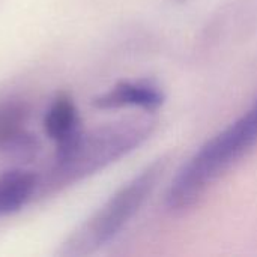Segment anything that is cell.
I'll list each match as a JSON object with an SVG mask.
<instances>
[{"instance_id":"6da1fadb","label":"cell","mask_w":257,"mask_h":257,"mask_svg":"<svg viewBox=\"0 0 257 257\" xmlns=\"http://www.w3.org/2000/svg\"><path fill=\"white\" fill-rule=\"evenodd\" d=\"M157 119L136 116L81 130L69 143L56 148L51 167L39 178V196L62 191L96 175L140 148L155 131Z\"/></svg>"},{"instance_id":"7a4b0ae2","label":"cell","mask_w":257,"mask_h":257,"mask_svg":"<svg viewBox=\"0 0 257 257\" xmlns=\"http://www.w3.org/2000/svg\"><path fill=\"white\" fill-rule=\"evenodd\" d=\"M257 143V99L236 120L211 137L176 172L166 206L173 214L191 209L209 187Z\"/></svg>"},{"instance_id":"3957f363","label":"cell","mask_w":257,"mask_h":257,"mask_svg":"<svg viewBox=\"0 0 257 257\" xmlns=\"http://www.w3.org/2000/svg\"><path fill=\"white\" fill-rule=\"evenodd\" d=\"M167 164L169 160L161 157L134 175L66 238L57 256H90L110 244L155 191L167 170Z\"/></svg>"},{"instance_id":"277c9868","label":"cell","mask_w":257,"mask_h":257,"mask_svg":"<svg viewBox=\"0 0 257 257\" xmlns=\"http://www.w3.org/2000/svg\"><path fill=\"white\" fill-rule=\"evenodd\" d=\"M32 108L27 101L9 96L0 99V155L21 164L36 160L41 143L29 130Z\"/></svg>"},{"instance_id":"5b68a950","label":"cell","mask_w":257,"mask_h":257,"mask_svg":"<svg viewBox=\"0 0 257 257\" xmlns=\"http://www.w3.org/2000/svg\"><path fill=\"white\" fill-rule=\"evenodd\" d=\"M166 101L163 89L152 80H123L92 99L98 110L142 108L146 113L157 111Z\"/></svg>"},{"instance_id":"8992f818","label":"cell","mask_w":257,"mask_h":257,"mask_svg":"<svg viewBox=\"0 0 257 257\" xmlns=\"http://www.w3.org/2000/svg\"><path fill=\"white\" fill-rule=\"evenodd\" d=\"M44 130L56 148L69 143L81 130V119L72 96L66 92L57 93L44 117Z\"/></svg>"},{"instance_id":"52a82bcc","label":"cell","mask_w":257,"mask_h":257,"mask_svg":"<svg viewBox=\"0 0 257 257\" xmlns=\"http://www.w3.org/2000/svg\"><path fill=\"white\" fill-rule=\"evenodd\" d=\"M39 178L24 169L0 173V218L20 211L38 194Z\"/></svg>"},{"instance_id":"ba28073f","label":"cell","mask_w":257,"mask_h":257,"mask_svg":"<svg viewBox=\"0 0 257 257\" xmlns=\"http://www.w3.org/2000/svg\"><path fill=\"white\" fill-rule=\"evenodd\" d=\"M176 2H184V0H176Z\"/></svg>"}]
</instances>
